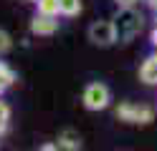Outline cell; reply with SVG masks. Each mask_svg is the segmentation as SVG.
Wrapping results in <instances>:
<instances>
[{
	"label": "cell",
	"mask_w": 157,
	"mask_h": 151,
	"mask_svg": "<svg viewBox=\"0 0 157 151\" xmlns=\"http://www.w3.org/2000/svg\"><path fill=\"white\" fill-rule=\"evenodd\" d=\"M33 30H36V33H53V30H56V23H53V20H36V23H33Z\"/></svg>",
	"instance_id": "5b68a950"
},
{
	"label": "cell",
	"mask_w": 157,
	"mask_h": 151,
	"mask_svg": "<svg viewBox=\"0 0 157 151\" xmlns=\"http://www.w3.org/2000/svg\"><path fill=\"white\" fill-rule=\"evenodd\" d=\"M119 3H124V5H132V3H134V0H119Z\"/></svg>",
	"instance_id": "8fae6325"
},
{
	"label": "cell",
	"mask_w": 157,
	"mask_h": 151,
	"mask_svg": "<svg viewBox=\"0 0 157 151\" xmlns=\"http://www.w3.org/2000/svg\"><path fill=\"white\" fill-rule=\"evenodd\" d=\"M8 116V111H5V106H0V124H3V118Z\"/></svg>",
	"instance_id": "30bf717a"
},
{
	"label": "cell",
	"mask_w": 157,
	"mask_h": 151,
	"mask_svg": "<svg viewBox=\"0 0 157 151\" xmlns=\"http://www.w3.org/2000/svg\"><path fill=\"white\" fill-rule=\"evenodd\" d=\"M8 45H10V43H8V35H5V33H0V50H5Z\"/></svg>",
	"instance_id": "9c48e42d"
},
{
	"label": "cell",
	"mask_w": 157,
	"mask_h": 151,
	"mask_svg": "<svg viewBox=\"0 0 157 151\" xmlns=\"http://www.w3.org/2000/svg\"><path fill=\"white\" fill-rule=\"evenodd\" d=\"M43 10H46V13H53V10H58V0H43Z\"/></svg>",
	"instance_id": "52a82bcc"
},
{
	"label": "cell",
	"mask_w": 157,
	"mask_h": 151,
	"mask_svg": "<svg viewBox=\"0 0 157 151\" xmlns=\"http://www.w3.org/2000/svg\"><path fill=\"white\" fill-rule=\"evenodd\" d=\"M89 35H91V40H94V43L109 45L112 40H114V25H112V23H96V25H91Z\"/></svg>",
	"instance_id": "7a4b0ae2"
},
{
	"label": "cell",
	"mask_w": 157,
	"mask_h": 151,
	"mask_svg": "<svg viewBox=\"0 0 157 151\" xmlns=\"http://www.w3.org/2000/svg\"><path fill=\"white\" fill-rule=\"evenodd\" d=\"M142 78L147 81V83H155L157 81V60H150V63L142 68Z\"/></svg>",
	"instance_id": "277c9868"
},
{
	"label": "cell",
	"mask_w": 157,
	"mask_h": 151,
	"mask_svg": "<svg viewBox=\"0 0 157 151\" xmlns=\"http://www.w3.org/2000/svg\"><path fill=\"white\" fill-rule=\"evenodd\" d=\"M63 141H66V144H63L66 149H74V146H76V141H74V134H66V136H63Z\"/></svg>",
	"instance_id": "ba28073f"
},
{
	"label": "cell",
	"mask_w": 157,
	"mask_h": 151,
	"mask_svg": "<svg viewBox=\"0 0 157 151\" xmlns=\"http://www.w3.org/2000/svg\"><path fill=\"white\" fill-rule=\"evenodd\" d=\"M84 101H86V106H89V108H104V106H106V101H109V91H106V86L94 83V86L86 88Z\"/></svg>",
	"instance_id": "6da1fadb"
},
{
	"label": "cell",
	"mask_w": 157,
	"mask_h": 151,
	"mask_svg": "<svg viewBox=\"0 0 157 151\" xmlns=\"http://www.w3.org/2000/svg\"><path fill=\"white\" fill-rule=\"evenodd\" d=\"M58 8H63L66 13H76V10H78V3H76V0H61Z\"/></svg>",
	"instance_id": "8992f818"
},
{
	"label": "cell",
	"mask_w": 157,
	"mask_h": 151,
	"mask_svg": "<svg viewBox=\"0 0 157 151\" xmlns=\"http://www.w3.org/2000/svg\"><path fill=\"white\" fill-rule=\"evenodd\" d=\"M119 25H127V30H124L122 35H124V38H129V35H134L137 30L142 28V20L137 18V15H132V13H127V15H124V18L119 20Z\"/></svg>",
	"instance_id": "3957f363"
}]
</instances>
